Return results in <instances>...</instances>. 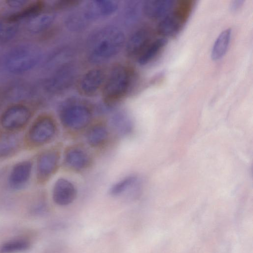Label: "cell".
Here are the masks:
<instances>
[{
    "mask_svg": "<svg viewBox=\"0 0 253 253\" xmlns=\"http://www.w3.org/2000/svg\"><path fill=\"white\" fill-rule=\"evenodd\" d=\"M31 92L29 86L24 84H19L11 87L7 91V94L10 98L21 99L30 95Z\"/></svg>",
    "mask_w": 253,
    "mask_h": 253,
    "instance_id": "cell-27",
    "label": "cell"
},
{
    "mask_svg": "<svg viewBox=\"0 0 253 253\" xmlns=\"http://www.w3.org/2000/svg\"><path fill=\"white\" fill-rule=\"evenodd\" d=\"M18 31V23L10 21L6 18L0 20V43L10 42L15 38Z\"/></svg>",
    "mask_w": 253,
    "mask_h": 253,
    "instance_id": "cell-23",
    "label": "cell"
},
{
    "mask_svg": "<svg viewBox=\"0 0 253 253\" xmlns=\"http://www.w3.org/2000/svg\"><path fill=\"white\" fill-rule=\"evenodd\" d=\"M6 2L7 4L11 7L20 8L27 4L29 2V1L24 0H8Z\"/></svg>",
    "mask_w": 253,
    "mask_h": 253,
    "instance_id": "cell-29",
    "label": "cell"
},
{
    "mask_svg": "<svg viewBox=\"0 0 253 253\" xmlns=\"http://www.w3.org/2000/svg\"><path fill=\"white\" fill-rule=\"evenodd\" d=\"M57 126L54 118L48 114L38 117L33 123L27 134L28 143L35 147L51 141L56 133Z\"/></svg>",
    "mask_w": 253,
    "mask_h": 253,
    "instance_id": "cell-5",
    "label": "cell"
},
{
    "mask_svg": "<svg viewBox=\"0 0 253 253\" xmlns=\"http://www.w3.org/2000/svg\"><path fill=\"white\" fill-rule=\"evenodd\" d=\"M244 0H235L232 2L231 4L230 9L232 12H235L237 11L243 4Z\"/></svg>",
    "mask_w": 253,
    "mask_h": 253,
    "instance_id": "cell-30",
    "label": "cell"
},
{
    "mask_svg": "<svg viewBox=\"0 0 253 253\" xmlns=\"http://www.w3.org/2000/svg\"><path fill=\"white\" fill-rule=\"evenodd\" d=\"M42 53L40 48L30 43L17 44L6 53L4 64L8 72L20 74L34 68L40 62Z\"/></svg>",
    "mask_w": 253,
    "mask_h": 253,
    "instance_id": "cell-3",
    "label": "cell"
},
{
    "mask_svg": "<svg viewBox=\"0 0 253 253\" xmlns=\"http://www.w3.org/2000/svg\"><path fill=\"white\" fill-rule=\"evenodd\" d=\"M112 123L114 129L121 134H127L132 130V123L126 118L117 117Z\"/></svg>",
    "mask_w": 253,
    "mask_h": 253,
    "instance_id": "cell-26",
    "label": "cell"
},
{
    "mask_svg": "<svg viewBox=\"0 0 253 253\" xmlns=\"http://www.w3.org/2000/svg\"><path fill=\"white\" fill-rule=\"evenodd\" d=\"M32 166V163L29 160L16 164L8 176V186L13 190H19L25 187L31 176Z\"/></svg>",
    "mask_w": 253,
    "mask_h": 253,
    "instance_id": "cell-10",
    "label": "cell"
},
{
    "mask_svg": "<svg viewBox=\"0 0 253 253\" xmlns=\"http://www.w3.org/2000/svg\"><path fill=\"white\" fill-rule=\"evenodd\" d=\"M32 117V111L27 106L21 104L9 107L2 113L0 119L1 127L8 132L20 130L27 125Z\"/></svg>",
    "mask_w": 253,
    "mask_h": 253,
    "instance_id": "cell-7",
    "label": "cell"
},
{
    "mask_svg": "<svg viewBox=\"0 0 253 253\" xmlns=\"http://www.w3.org/2000/svg\"><path fill=\"white\" fill-rule=\"evenodd\" d=\"M124 33L115 27H107L97 31L87 43V56L93 63H100L117 54L125 46Z\"/></svg>",
    "mask_w": 253,
    "mask_h": 253,
    "instance_id": "cell-1",
    "label": "cell"
},
{
    "mask_svg": "<svg viewBox=\"0 0 253 253\" xmlns=\"http://www.w3.org/2000/svg\"><path fill=\"white\" fill-rule=\"evenodd\" d=\"M45 6L42 1L34 2L25 7L22 10L9 15L6 19L10 21L18 23L24 19H30L42 13Z\"/></svg>",
    "mask_w": 253,
    "mask_h": 253,
    "instance_id": "cell-20",
    "label": "cell"
},
{
    "mask_svg": "<svg viewBox=\"0 0 253 253\" xmlns=\"http://www.w3.org/2000/svg\"><path fill=\"white\" fill-rule=\"evenodd\" d=\"M58 115L65 128L80 130L89 124L92 116V108L88 102L80 98H70L59 107Z\"/></svg>",
    "mask_w": 253,
    "mask_h": 253,
    "instance_id": "cell-4",
    "label": "cell"
},
{
    "mask_svg": "<svg viewBox=\"0 0 253 253\" xmlns=\"http://www.w3.org/2000/svg\"><path fill=\"white\" fill-rule=\"evenodd\" d=\"M54 20L51 14L41 13L29 19L27 25L28 31L33 34L43 32L49 28Z\"/></svg>",
    "mask_w": 253,
    "mask_h": 253,
    "instance_id": "cell-22",
    "label": "cell"
},
{
    "mask_svg": "<svg viewBox=\"0 0 253 253\" xmlns=\"http://www.w3.org/2000/svg\"><path fill=\"white\" fill-rule=\"evenodd\" d=\"M232 30L230 28L223 30L215 41L211 51V58L214 61L222 58L227 52L230 42Z\"/></svg>",
    "mask_w": 253,
    "mask_h": 253,
    "instance_id": "cell-18",
    "label": "cell"
},
{
    "mask_svg": "<svg viewBox=\"0 0 253 253\" xmlns=\"http://www.w3.org/2000/svg\"><path fill=\"white\" fill-rule=\"evenodd\" d=\"M151 32L143 27L135 31L126 42V51L129 58H137L144 48L151 42Z\"/></svg>",
    "mask_w": 253,
    "mask_h": 253,
    "instance_id": "cell-11",
    "label": "cell"
},
{
    "mask_svg": "<svg viewBox=\"0 0 253 253\" xmlns=\"http://www.w3.org/2000/svg\"><path fill=\"white\" fill-rule=\"evenodd\" d=\"M135 72L127 63H117L107 71L101 92L103 102L107 106L115 105L123 99L131 88Z\"/></svg>",
    "mask_w": 253,
    "mask_h": 253,
    "instance_id": "cell-2",
    "label": "cell"
},
{
    "mask_svg": "<svg viewBox=\"0 0 253 253\" xmlns=\"http://www.w3.org/2000/svg\"><path fill=\"white\" fill-rule=\"evenodd\" d=\"M117 7V2L114 0H93L86 6V14L90 18L105 17L115 12Z\"/></svg>",
    "mask_w": 253,
    "mask_h": 253,
    "instance_id": "cell-15",
    "label": "cell"
},
{
    "mask_svg": "<svg viewBox=\"0 0 253 253\" xmlns=\"http://www.w3.org/2000/svg\"><path fill=\"white\" fill-rule=\"evenodd\" d=\"M30 244L27 241L16 239L8 241L3 244L0 248V253H15L27 250Z\"/></svg>",
    "mask_w": 253,
    "mask_h": 253,
    "instance_id": "cell-25",
    "label": "cell"
},
{
    "mask_svg": "<svg viewBox=\"0 0 253 253\" xmlns=\"http://www.w3.org/2000/svg\"><path fill=\"white\" fill-rule=\"evenodd\" d=\"M174 5L172 0H148L143 3L142 10L149 19H162L171 13Z\"/></svg>",
    "mask_w": 253,
    "mask_h": 253,
    "instance_id": "cell-14",
    "label": "cell"
},
{
    "mask_svg": "<svg viewBox=\"0 0 253 253\" xmlns=\"http://www.w3.org/2000/svg\"><path fill=\"white\" fill-rule=\"evenodd\" d=\"M64 161L67 167L77 171L85 169L91 163V158L88 153L78 146H71L66 150Z\"/></svg>",
    "mask_w": 253,
    "mask_h": 253,
    "instance_id": "cell-12",
    "label": "cell"
},
{
    "mask_svg": "<svg viewBox=\"0 0 253 253\" xmlns=\"http://www.w3.org/2000/svg\"><path fill=\"white\" fill-rule=\"evenodd\" d=\"M77 194L75 185L66 178H58L53 186L52 199L59 206H64L71 204L75 200Z\"/></svg>",
    "mask_w": 253,
    "mask_h": 253,
    "instance_id": "cell-9",
    "label": "cell"
},
{
    "mask_svg": "<svg viewBox=\"0 0 253 253\" xmlns=\"http://www.w3.org/2000/svg\"><path fill=\"white\" fill-rule=\"evenodd\" d=\"M73 78L71 67H62L45 81L44 88L49 93L62 91L70 85Z\"/></svg>",
    "mask_w": 253,
    "mask_h": 253,
    "instance_id": "cell-13",
    "label": "cell"
},
{
    "mask_svg": "<svg viewBox=\"0 0 253 253\" xmlns=\"http://www.w3.org/2000/svg\"><path fill=\"white\" fill-rule=\"evenodd\" d=\"M137 180L134 175H127L114 183L110 187V194L113 196H119L129 189Z\"/></svg>",
    "mask_w": 253,
    "mask_h": 253,
    "instance_id": "cell-24",
    "label": "cell"
},
{
    "mask_svg": "<svg viewBox=\"0 0 253 253\" xmlns=\"http://www.w3.org/2000/svg\"><path fill=\"white\" fill-rule=\"evenodd\" d=\"M20 146V140L13 133L8 132L0 136V159L7 158L14 154Z\"/></svg>",
    "mask_w": 253,
    "mask_h": 253,
    "instance_id": "cell-21",
    "label": "cell"
},
{
    "mask_svg": "<svg viewBox=\"0 0 253 253\" xmlns=\"http://www.w3.org/2000/svg\"><path fill=\"white\" fill-rule=\"evenodd\" d=\"M108 136L109 131L107 126L102 123H97L88 129L86 139L91 147H99L106 142Z\"/></svg>",
    "mask_w": 253,
    "mask_h": 253,
    "instance_id": "cell-17",
    "label": "cell"
},
{
    "mask_svg": "<svg viewBox=\"0 0 253 253\" xmlns=\"http://www.w3.org/2000/svg\"><path fill=\"white\" fill-rule=\"evenodd\" d=\"M167 43L165 38H160L150 42L137 57L139 64L145 65L151 62Z\"/></svg>",
    "mask_w": 253,
    "mask_h": 253,
    "instance_id": "cell-19",
    "label": "cell"
},
{
    "mask_svg": "<svg viewBox=\"0 0 253 253\" xmlns=\"http://www.w3.org/2000/svg\"><path fill=\"white\" fill-rule=\"evenodd\" d=\"M107 70L101 67L90 69L82 74L76 82V88L81 95L90 97L101 92Z\"/></svg>",
    "mask_w": 253,
    "mask_h": 253,
    "instance_id": "cell-6",
    "label": "cell"
},
{
    "mask_svg": "<svg viewBox=\"0 0 253 253\" xmlns=\"http://www.w3.org/2000/svg\"><path fill=\"white\" fill-rule=\"evenodd\" d=\"M80 1L77 0H60L57 1L54 5L55 8L61 9L76 5Z\"/></svg>",
    "mask_w": 253,
    "mask_h": 253,
    "instance_id": "cell-28",
    "label": "cell"
},
{
    "mask_svg": "<svg viewBox=\"0 0 253 253\" xmlns=\"http://www.w3.org/2000/svg\"><path fill=\"white\" fill-rule=\"evenodd\" d=\"M60 160V154L55 149L42 152L36 161V170L38 179L40 181L47 180L56 171Z\"/></svg>",
    "mask_w": 253,
    "mask_h": 253,
    "instance_id": "cell-8",
    "label": "cell"
},
{
    "mask_svg": "<svg viewBox=\"0 0 253 253\" xmlns=\"http://www.w3.org/2000/svg\"><path fill=\"white\" fill-rule=\"evenodd\" d=\"M182 25L183 21L179 14L171 12L161 19L157 26V31L164 37H171L180 32Z\"/></svg>",
    "mask_w": 253,
    "mask_h": 253,
    "instance_id": "cell-16",
    "label": "cell"
}]
</instances>
